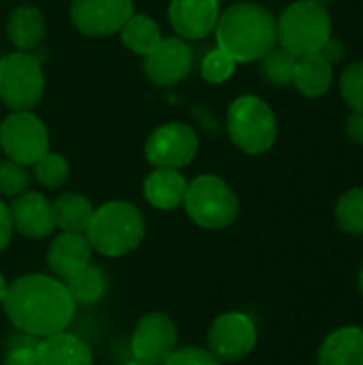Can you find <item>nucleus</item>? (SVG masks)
I'll return each mask as SVG.
<instances>
[{
    "label": "nucleus",
    "mask_w": 363,
    "mask_h": 365,
    "mask_svg": "<svg viewBox=\"0 0 363 365\" xmlns=\"http://www.w3.org/2000/svg\"><path fill=\"white\" fill-rule=\"evenodd\" d=\"M2 308L17 331L41 340L64 331L77 306L66 284L56 276L26 274L9 284Z\"/></svg>",
    "instance_id": "1"
},
{
    "label": "nucleus",
    "mask_w": 363,
    "mask_h": 365,
    "mask_svg": "<svg viewBox=\"0 0 363 365\" xmlns=\"http://www.w3.org/2000/svg\"><path fill=\"white\" fill-rule=\"evenodd\" d=\"M216 41L235 62L261 60L278 43L276 17L261 4L235 2L218 15Z\"/></svg>",
    "instance_id": "2"
},
{
    "label": "nucleus",
    "mask_w": 363,
    "mask_h": 365,
    "mask_svg": "<svg viewBox=\"0 0 363 365\" xmlns=\"http://www.w3.org/2000/svg\"><path fill=\"white\" fill-rule=\"evenodd\" d=\"M145 235V220L141 212L128 201H109L94 210L86 237L103 257L118 259L139 248Z\"/></svg>",
    "instance_id": "3"
},
{
    "label": "nucleus",
    "mask_w": 363,
    "mask_h": 365,
    "mask_svg": "<svg viewBox=\"0 0 363 365\" xmlns=\"http://www.w3.org/2000/svg\"><path fill=\"white\" fill-rule=\"evenodd\" d=\"M278 41L295 58L319 53L332 36V17L323 4L297 0L276 19Z\"/></svg>",
    "instance_id": "4"
},
{
    "label": "nucleus",
    "mask_w": 363,
    "mask_h": 365,
    "mask_svg": "<svg viewBox=\"0 0 363 365\" xmlns=\"http://www.w3.org/2000/svg\"><path fill=\"white\" fill-rule=\"evenodd\" d=\"M182 205L195 225L210 231L231 227L240 214V201L233 188L218 175L195 178L186 188Z\"/></svg>",
    "instance_id": "5"
},
{
    "label": "nucleus",
    "mask_w": 363,
    "mask_h": 365,
    "mask_svg": "<svg viewBox=\"0 0 363 365\" xmlns=\"http://www.w3.org/2000/svg\"><path fill=\"white\" fill-rule=\"evenodd\" d=\"M227 130L235 148L257 156L267 152L278 135V124L272 107L252 94L240 96L227 111Z\"/></svg>",
    "instance_id": "6"
},
{
    "label": "nucleus",
    "mask_w": 363,
    "mask_h": 365,
    "mask_svg": "<svg viewBox=\"0 0 363 365\" xmlns=\"http://www.w3.org/2000/svg\"><path fill=\"white\" fill-rule=\"evenodd\" d=\"M45 77L39 60L28 51L0 58V101L13 111H30L39 105Z\"/></svg>",
    "instance_id": "7"
},
{
    "label": "nucleus",
    "mask_w": 363,
    "mask_h": 365,
    "mask_svg": "<svg viewBox=\"0 0 363 365\" xmlns=\"http://www.w3.org/2000/svg\"><path fill=\"white\" fill-rule=\"evenodd\" d=\"M257 323L246 312H223L208 331V351L223 364H235L248 357L257 346Z\"/></svg>",
    "instance_id": "8"
},
{
    "label": "nucleus",
    "mask_w": 363,
    "mask_h": 365,
    "mask_svg": "<svg viewBox=\"0 0 363 365\" xmlns=\"http://www.w3.org/2000/svg\"><path fill=\"white\" fill-rule=\"evenodd\" d=\"M0 145L11 160L34 165L45 152H49L47 128L30 111H15L0 124Z\"/></svg>",
    "instance_id": "9"
},
{
    "label": "nucleus",
    "mask_w": 363,
    "mask_h": 365,
    "mask_svg": "<svg viewBox=\"0 0 363 365\" xmlns=\"http://www.w3.org/2000/svg\"><path fill=\"white\" fill-rule=\"evenodd\" d=\"M199 150L197 133L182 122L158 126L145 141V158L156 169H182L193 163Z\"/></svg>",
    "instance_id": "10"
},
{
    "label": "nucleus",
    "mask_w": 363,
    "mask_h": 365,
    "mask_svg": "<svg viewBox=\"0 0 363 365\" xmlns=\"http://www.w3.org/2000/svg\"><path fill=\"white\" fill-rule=\"evenodd\" d=\"M178 349V327L165 312L143 314L131 336L133 359L163 365Z\"/></svg>",
    "instance_id": "11"
},
{
    "label": "nucleus",
    "mask_w": 363,
    "mask_h": 365,
    "mask_svg": "<svg viewBox=\"0 0 363 365\" xmlns=\"http://www.w3.org/2000/svg\"><path fill=\"white\" fill-rule=\"evenodd\" d=\"M133 15V0H73L71 19L81 34L107 36L120 32Z\"/></svg>",
    "instance_id": "12"
},
{
    "label": "nucleus",
    "mask_w": 363,
    "mask_h": 365,
    "mask_svg": "<svg viewBox=\"0 0 363 365\" xmlns=\"http://www.w3.org/2000/svg\"><path fill=\"white\" fill-rule=\"evenodd\" d=\"M190 66H193V51L188 43L180 36L160 38L143 62L145 75L156 86H173L182 81L190 73Z\"/></svg>",
    "instance_id": "13"
},
{
    "label": "nucleus",
    "mask_w": 363,
    "mask_h": 365,
    "mask_svg": "<svg viewBox=\"0 0 363 365\" xmlns=\"http://www.w3.org/2000/svg\"><path fill=\"white\" fill-rule=\"evenodd\" d=\"M13 231L30 240H43L53 233L56 212L53 203L41 192H21L9 207Z\"/></svg>",
    "instance_id": "14"
},
{
    "label": "nucleus",
    "mask_w": 363,
    "mask_h": 365,
    "mask_svg": "<svg viewBox=\"0 0 363 365\" xmlns=\"http://www.w3.org/2000/svg\"><path fill=\"white\" fill-rule=\"evenodd\" d=\"M220 9L216 0H171L169 21L184 41L205 38L218 21Z\"/></svg>",
    "instance_id": "15"
},
{
    "label": "nucleus",
    "mask_w": 363,
    "mask_h": 365,
    "mask_svg": "<svg viewBox=\"0 0 363 365\" xmlns=\"http://www.w3.org/2000/svg\"><path fill=\"white\" fill-rule=\"evenodd\" d=\"M90 261H92V246L83 233L62 231L51 240L47 248V267L62 282L86 269Z\"/></svg>",
    "instance_id": "16"
},
{
    "label": "nucleus",
    "mask_w": 363,
    "mask_h": 365,
    "mask_svg": "<svg viewBox=\"0 0 363 365\" xmlns=\"http://www.w3.org/2000/svg\"><path fill=\"white\" fill-rule=\"evenodd\" d=\"M317 365H363V329L344 325L325 336L319 346Z\"/></svg>",
    "instance_id": "17"
},
{
    "label": "nucleus",
    "mask_w": 363,
    "mask_h": 365,
    "mask_svg": "<svg viewBox=\"0 0 363 365\" xmlns=\"http://www.w3.org/2000/svg\"><path fill=\"white\" fill-rule=\"evenodd\" d=\"M39 361L41 365H94V353L86 340L64 329L39 340Z\"/></svg>",
    "instance_id": "18"
},
{
    "label": "nucleus",
    "mask_w": 363,
    "mask_h": 365,
    "mask_svg": "<svg viewBox=\"0 0 363 365\" xmlns=\"http://www.w3.org/2000/svg\"><path fill=\"white\" fill-rule=\"evenodd\" d=\"M188 182L175 169H156L145 178L143 195L148 203L156 210H175L184 203Z\"/></svg>",
    "instance_id": "19"
},
{
    "label": "nucleus",
    "mask_w": 363,
    "mask_h": 365,
    "mask_svg": "<svg viewBox=\"0 0 363 365\" xmlns=\"http://www.w3.org/2000/svg\"><path fill=\"white\" fill-rule=\"evenodd\" d=\"M6 34L19 51H30V49L39 47L45 36L43 13L30 4L13 9L6 19Z\"/></svg>",
    "instance_id": "20"
},
{
    "label": "nucleus",
    "mask_w": 363,
    "mask_h": 365,
    "mask_svg": "<svg viewBox=\"0 0 363 365\" xmlns=\"http://www.w3.org/2000/svg\"><path fill=\"white\" fill-rule=\"evenodd\" d=\"M334 81V68L321 53H308L297 58L293 86L308 98L323 96Z\"/></svg>",
    "instance_id": "21"
},
{
    "label": "nucleus",
    "mask_w": 363,
    "mask_h": 365,
    "mask_svg": "<svg viewBox=\"0 0 363 365\" xmlns=\"http://www.w3.org/2000/svg\"><path fill=\"white\" fill-rule=\"evenodd\" d=\"M53 212H56V225L62 231H73V233H86L94 216L92 203L77 192L60 195L53 201Z\"/></svg>",
    "instance_id": "22"
},
{
    "label": "nucleus",
    "mask_w": 363,
    "mask_h": 365,
    "mask_svg": "<svg viewBox=\"0 0 363 365\" xmlns=\"http://www.w3.org/2000/svg\"><path fill=\"white\" fill-rule=\"evenodd\" d=\"M66 289L75 302V306H94L107 293V274L101 267L88 265L73 278H68Z\"/></svg>",
    "instance_id": "23"
},
{
    "label": "nucleus",
    "mask_w": 363,
    "mask_h": 365,
    "mask_svg": "<svg viewBox=\"0 0 363 365\" xmlns=\"http://www.w3.org/2000/svg\"><path fill=\"white\" fill-rule=\"evenodd\" d=\"M120 36H122V43L139 56H148L156 47V43L163 38L158 24L141 13L139 15L133 13L124 21V26L120 28Z\"/></svg>",
    "instance_id": "24"
},
{
    "label": "nucleus",
    "mask_w": 363,
    "mask_h": 365,
    "mask_svg": "<svg viewBox=\"0 0 363 365\" xmlns=\"http://www.w3.org/2000/svg\"><path fill=\"white\" fill-rule=\"evenodd\" d=\"M338 227L349 235H363V188H349L334 207Z\"/></svg>",
    "instance_id": "25"
},
{
    "label": "nucleus",
    "mask_w": 363,
    "mask_h": 365,
    "mask_svg": "<svg viewBox=\"0 0 363 365\" xmlns=\"http://www.w3.org/2000/svg\"><path fill=\"white\" fill-rule=\"evenodd\" d=\"M261 60H263V62H261V75H263V79H265L267 83L278 86V88L293 83L297 58H295L291 51H287L285 47H280V49L274 47V49L267 51Z\"/></svg>",
    "instance_id": "26"
},
{
    "label": "nucleus",
    "mask_w": 363,
    "mask_h": 365,
    "mask_svg": "<svg viewBox=\"0 0 363 365\" xmlns=\"http://www.w3.org/2000/svg\"><path fill=\"white\" fill-rule=\"evenodd\" d=\"M34 178L45 188H60L68 180V165L60 154L45 152L34 165Z\"/></svg>",
    "instance_id": "27"
},
{
    "label": "nucleus",
    "mask_w": 363,
    "mask_h": 365,
    "mask_svg": "<svg viewBox=\"0 0 363 365\" xmlns=\"http://www.w3.org/2000/svg\"><path fill=\"white\" fill-rule=\"evenodd\" d=\"M2 365H41L39 361V338L17 334L9 340Z\"/></svg>",
    "instance_id": "28"
},
{
    "label": "nucleus",
    "mask_w": 363,
    "mask_h": 365,
    "mask_svg": "<svg viewBox=\"0 0 363 365\" xmlns=\"http://www.w3.org/2000/svg\"><path fill=\"white\" fill-rule=\"evenodd\" d=\"M30 188V173L26 171V165H19L15 160H2L0 163V195L2 197H19Z\"/></svg>",
    "instance_id": "29"
},
{
    "label": "nucleus",
    "mask_w": 363,
    "mask_h": 365,
    "mask_svg": "<svg viewBox=\"0 0 363 365\" xmlns=\"http://www.w3.org/2000/svg\"><path fill=\"white\" fill-rule=\"evenodd\" d=\"M340 92L353 111H363V62H353L342 71Z\"/></svg>",
    "instance_id": "30"
},
{
    "label": "nucleus",
    "mask_w": 363,
    "mask_h": 365,
    "mask_svg": "<svg viewBox=\"0 0 363 365\" xmlns=\"http://www.w3.org/2000/svg\"><path fill=\"white\" fill-rule=\"evenodd\" d=\"M233 71H235V60L229 53H225L220 47L208 51L205 58H203V62H201V75L210 83H223V81H227L233 75Z\"/></svg>",
    "instance_id": "31"
},
{
    "label": "nucleus",
    "mask_w": 363,
    "mask_h": 365,
    "mask_svg": "<svg viewBox=\"0 0 363 365\" xmlns=\"http://www.w3.org/2000/svg\"><path fill=\"white\" fill-rule=\"evenodd\" d=\"M163 365H225L220 359H216L208 349L199 346H184L175 349L173 355Z\"/></svg>",
    "instance_id": "32"
},
{
    "label": "nucleus",
    "mask_w": 363,
    "mask_h": 365,
    "mask_svg": "<svg viewBox=\"0 0 363 365\" xmlns=\"http://www.w3.org/2000/svg\"><path fill=\"white\" fill-rule=\"evenodd\" d=\"M329 64H336V62H342L344 60V56H347V47L340 43V41H336V38H327V43L321 47V51H319Z\"/></svg>",
    "instance_id": "33"
},
{
    "label": "nucleus",
    "mask_w": 363,
    "mask_h": 365,
    "mask_svg": "<svg viewBox=\"0 0 363 365\" xmlns=\"http://www.w3.org/2000/svg\"><path fill=\"white\" fill-rule=\"evenodd\" d=\"M344 130H347V137L353 143H363V111H353L347 118Z\"/></svg>",
    "instance_id": "34"
},
{
    "label": "nucleus",
    "mask_w": 363,
    "mask_h": 365,
    "mask_svg": "<svg viewBox=\"0 0 363 365\" xmlns=\"http://www.w3.org/2000/svg\"><path fill=\"white\" fill-rule=\"evenodd\" d=\"M11 237H13L11 212H9V207L0 201V252L11 244Z\"/></svg>",
    "instance_id": "35"
},
{
    "label": "nucleus",
    "mask_w": 363,
    "mask_h": 365,
    "mask_svg": "<svg viewBox=\"0 0 363 365\" xmlns=\"http://www.w3.org/2000/svg\"><path fill=\"white\" fill-rule=\"evenodd\" d=\"M6 289H9V282H6V278L0 274V306H2V302H4V297H6Z\"/></svg>",
    "instance_id": "36"
},
{
    "label": "nucleus",
    "mask_w": 363,
    "mask_h": 365,
    "mask_svg": "<svg viewBox=\"0 0 363 365\" xmlns=\"http://www.w3.org/2000/svg\"><path fill=\"white\" fill-rule=\"evenodd\" d=\"M357 287H359V293L363 295V265L362 269H359V276H357Z\"/></svg>",
    "instance_id": "37"
},
{
    "label": "nucleus",
    "mask_w": 363,
    "mask_h": 365,
    "mask_svg": "<svg viewBox=\"0 0 363 365\" xmlns=\"http://www.w3.org/2000/svg\"><path fill=\"white\" fill-rule=\"evenodd\" d=\"M122 365H154V364H145V361H139V359H131V361H126V364Z\"/></svg>",
    "instance_id": "38"
},
{
    "label": "nucleus",
    "mask_w": 363,
    "mask_h": 365,
    "mask_svg": "<svg viewBox=\"0 0 363 365\" xmlns=\"http://www.w3.org/2000/svg\"><path fill=\"white\" fill-rule=\"evenodd\" d=\"M310 2H317V4H323V6H325V4H329L332 0H310Z\"/></svg>",
    "instance_id": "39"
},
{
    "label": "nucleus",
    "mask_w": 363,
    "mask_h": 365,
    "mask_svg": "<svg viewBox=\"0 0 363 365\" xmlns=\"http://www.w3.org/2000/svg\"><path fill=\"white\" fill-rule=\"evenodd\" d=\"M216 2H218V4H220V2H227V0H216Z\"/></svg>",
    "instance_id": "40"
}]
</instances>
